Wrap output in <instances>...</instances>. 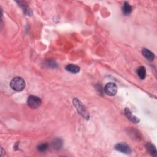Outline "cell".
<instances>
[{"instance_id": "6da1fadb", "label": "cell", "mask_w": 157, "mask_h": 157, "mask_svg": "<svg viewBox=\"0 0 157 157\" xmlns=\"http://www.w3.org/2000/svg\"><path fill=\"white\" fill-rule=\"evenodd\" d=\"M73 105L77 109L78 113L83 118H84V119L88 120L90 118L88 112L86 108V107L83 105V104L81 103V101L79 100H78L77 98H74L73 101Z\"/></svg>"}, {"instance_id": "7a4b0ae2", "label": "cell", "mask_w": 157, "mask_h": 157, "mask_svg": "<svg viewBox=\"0 0 157 157\" xmlns=\"http://www.w3.org/2000/svg\"><path fill=\"white\" fill-rule=\"evenodd\" d=\"M25 81L22 77H16L13 78L11 81V87L17 91H21L25 87Z\"/></svg>"}, {"instance_id": "3957f363", "label": "cell", "mask_w": 157, "mask_h": 157, "mask_svg": "<svg viewBox=\"0 0 157 157\" xmlns=\"http://www.w3.org/2000/svg\"><path fill=\"white\" fill-rule=\"evenodd\" d=\"M42 101L37 96L31 95L30 96L27 100V104L29 107L33 109H37L41 105Z\"/></svg>"}, {"instance_id": "277c9868", "label": "cell", "mask_w": 157, "mask_h": 157, "mask_svg": "<svg viewBox=\"0 0 157 157\" xmlns=\"http://www.w3.org/2000/svg\"><path fill=\"white\" fill-rule=\"evenodd\" d=\"M104 91L109 96H115L117 93V86L112 82H109L104 87Z\"/></svg>"}, {"instance_id": "5b68a950", "label": "cell", "mask_w": 157, "mask_h": 157, "mask_svg": "<svg viewBox=\"0 0 157 157\" xmlns=\"http://www.w3.org/2000/svg\"><path fill=\"white\" fill-rule=\"evenodd\" d=\"M115 149L119 152L125 154H130L132 153V149L126 143H119L115 146Z\"/></svg>"}, {"instance_id": "8992f818", "label": "cell", "mask_w": 157, "mask_h": 157, "mask_svg": "<svg viewBox=\"0 0 157 157\" xmlns=\"http://www.w3.org/2000/svg\"><path fill=\"white\" fill-rule=\"evenodd\" d=\"M125 114L126 117L130 121H132L134 123H138L140 121L139 119L137 117L134 115L132 112V111H131L128 107H126L125 109Z\"/></svg>"}, {"instance_id": "52a82bcc", "label": "cell", "mask_w": 157, "mask_h": 157, "mask_svg": "<svg viewBox=\"0 0 157 157\" xmlns=\"http://www.w3.org/2000/svg\"><path fill=\"white\" fill-rule=\"evenodd\" d=\"M142 54L144 56V57L147 59L149 61L152 62L154 60L155 55L153 52H152L150 50L146 48H143L142 50Z\"/></svg>"}, {"instance_id": "ba28073f", "label": "cell", "mask_w": 157, "mask_h": 157, "mask_svg": "<svg viewBox=\"0 0 157 157\" xmlns=\"http://www.w3.org/2000/svg\"><path fill=\"white\" fill-rule=\"evenodd\" d=\"M146 149L147 152L153 156H156V149L152 144L148 142L146 144Z\"/></svg>"}, {"instance_id": "9c48e42d", "label": "cell", "mask_w": 157, "mask_h": 157, "mask_svg": "<svg viewBox=\"0 0 157 157\" xmlns=\"http://www.w3.org/2000/svg\"><path fill=\"white\" fill-rule=\"evenodd\" d=\"M132 6H131L127 2H125L123 4V8H122V11L123 13L125 16L129 15V14H131L132 12Z\"/></svg>"}, {"instance_id": "30bf717a", "label": "cell", "mask_w": 157, "mask_h": 157, "mask_svg": "<svg viewBox=\"0 0 157 157\" xmlns=\"http://www.w3.org/2000/svg\"><path fill=\"white\" fill-rule=\"evenodd\" d=\"M66 69L71 73L76 74L80 71V68L75 64H68L66 66Z\"/></svg>"}, {"instance_id": "8fae6325", "label": "cell", "mask_w": 157, "mask_h": 157, "mask_svg": "<svg viewBox=\"0 0 157 157\" xmlns=\"http://www.w3.org/2000/svg\"><path fill=\"white\" fill-rule=\"evenodd\" d=\"M137 73L141 79H144L146 76V69L144 66H141L137 70Z\"/></svg>"}, {"instance_id": "7c38bea8", "label": "cell", "mask_w": 157, "mask_h": 157, "mask_svg": "<svg viewBox=\"0 0 157 157\" xmlns=\"http://www.w3.org/2000/svg\"><path fill=\"white\" fill-rule=\"evenodd\" d=\"M19 3L20 5L21 6H22V8L24 11L25 14H26L28 16H31L32 14V12L31 10L30 9V8L28 7V6L25 4V3L23 2V1H21V2H18Z\"/></svg>"}, {"instance_id": "4fadbf2b", "label": "cell", "mask_w": 157, "mask_h": 157, "mask_svg": "<svg viewBox=\"0 0 157 157\" xmlns=\"http://www.w3.org/2000/svg\"><path fill=\"white\" fill-rule=\"evenodd\" d=\"M62 144H63L62 141L60 139H56L54 140L53 142H52V147L56 150H58L62 147Z\"/></svg>"}, {"instance_id": "5bb4252c", "label": "cell", "mask_w": 157, "mask_h": 157, "mask_svg": "<svg viewBox=\"0 0 157 157\" xmlns=\"http://www.w3.org/2000/svg\"><path fill=\"white\" fill-rule=\"evenodd\" d=\"M48 147H49V144L47 143H43L40 145H39L37 149L38 151L43 152H45V150L48 149Z\"/></svg>"}]
</instances>
